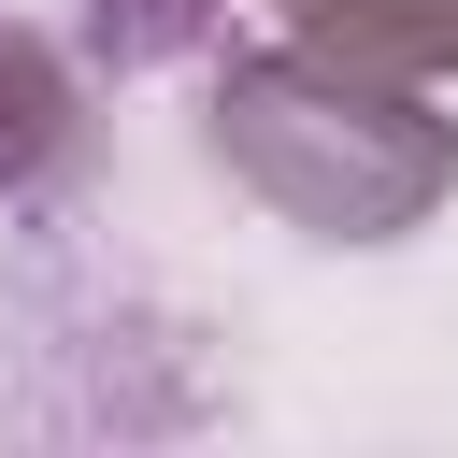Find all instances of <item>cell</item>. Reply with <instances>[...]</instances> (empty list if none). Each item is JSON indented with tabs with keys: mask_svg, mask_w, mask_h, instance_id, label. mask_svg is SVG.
Returning <instances> with one entry per match:
<instances>
[{
	"mask_svg": "<svg viewBox=\"0 0 458 458\" xmlns=\"http://www.w3.org/2000/svg\"><path fill=\"white\" fill-rule=\"evenodd\" d=\"M200 143L243 200H272L286 229L315 243H401L444 215L458 186V114H429V86L401 72H358L329 43H243L215 57V100H200Z\"/></svg>",
	"mask_w": 458,
	"mask_h": 458,
	"instance_id": "obj_1",
	"label": "cell"
},
{
	"mask_svg": "<svg viewBox=\"0 0 458 458\" xmlns=\"http://www.w3.org/2000/svg\"><path fill=\"white\" fill-rule=\"evenodd\" d=\"M243 0H86V57L100 72H172V57H215Z\"/></svg>",
	"mask_w": 458,
	"mask_h": 458,
	"instance_id": "obj_4",
	"label": "cell"
},
{
	"mask_svg": "<svg viewBox=\"0 0 458 458\" xmlns=\"http://www.w3.org/2000/svg\"><path fill=\"white\" fill-rule=\"evenodd\" d=\"M301 43L358 57V72H401V86H458V0H272Z\"/></svg>",
	"mask_w": 458,
	"mask_h": 458,
	"instance_id": "obj_3",
	"label": "cell"
},
{
	"mask_svg": "<svg viewBox=\"0 0 458 458\" xmlns=\"http://www.w3.org/2000/svg\"><path fill=\"white\" fill-rule=\"evenodd\" d=\"M72 172H86V72H72L43 29L0 14V215L57 200Z\"/></svg>",
	"mask_w": 458,
	"mask_h": 458,
	"instance_id": "obj_2",
	"label": "cell"
}]
</instances>
